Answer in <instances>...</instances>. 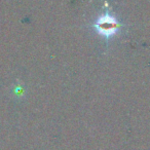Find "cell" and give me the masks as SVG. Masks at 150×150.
Listing matches in <instances>:
<instances>
[{"label": "cell", "mask_w": 150, "mask_h": 150, "mask_svg": "<svg viewBox=\"0 0 150 150\" xmlns=\"http://www.w3.org/2000/svg\"><path fill=\"white\" fill-rule=\"evenodd\" d=\"M117 27H118V25H117L116 21L113 18L109 17V16H106V17L100 19L98 24V28L100 30V32L105 34V35H111V34H113L116 31Z\"/></svg>", "instance_id": "cell-1"}]
</instances>
